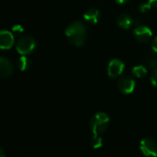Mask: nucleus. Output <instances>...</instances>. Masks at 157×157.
Masks as SVG:
<instances>
[{
    "mask_svg": "<svg viewBox=\"0 0 157 157\" xmlns=\"http://www.w3.org/2000/svg\"><path fill=\"white\" fill-rule=\"evenodd\" d=\"M14 34L9 31H0V49L8 50L14 44Z\"/></svg>",
    "mask_w": 157,
    "mask_h": 157,
    "instance_id": "obj_8",
    "label": "nucleus"
},
{
    "mask_svg": "<svg viewBox=\"0 0 157 157\" xmlns=\"http://www.w3.org/2000/svg\"><path fill=\"white\" fill-rule=\"evenodd\" d=\"M117 25L123 30H128L133 25L132 18L128 14H126V13L119 15L117 17Z\"/></svg>",
    "mask_w": 157,
    "mask_h": 157,
    "instance_id": "obj_11",
    "label": "nucleus"
},
{
    "mask_svg": "<svg viewBox=\"0 0 157 157\" xmlns=\"http://www.w3.org/2000/svg\"><path fill=\"white\" fill-rule=\"evenodd\" d=\"M135 81L133 78L128 75L120 76L117 81V89L123 94H129L133 93L135 89Z\"/></svg>",
    "mask_w": 157,
    "mask_h": 157,
    "instance_id": "obj_5",
    "label": "nucleus"
},
{
    "mask_svg": "<svg viewBox=\"0 0 157 157\" xmlns=\"http://www.w3.org/2000/svg\"><path fill=\"white\" fill-rule=\"evenodd\" d=\"M109 125V117L104 113L99 112L95 114L90 120V128L92 129L94 135H101L104 133Z\"/></svg>",
    "mask_w": 157,
    "mask_h": 157,
    "instance_id": "obj_2",
    "label": "nucleus"
},
{
    "mask_svg": "<svg viewBox=\"0 0 157 157\" xmlns=\"http://www.w3.org/2000/svg\"><path fill=\"white\" fill-rule=\"evenodd\" d=\"M148 65L152 69L157 68V58L152 57V56H150L149 57V61H148Z\"/></svg>",
    "mask_w": 157,
    "mask_h": 157,
    "instance_id": "obj_17",
    "label": "nucleus"
},
{
    "mask_svg": "<svg viewBox=\"0 0 157 157\" xmlns=\"http://www.w3.org/2000/svg\"><path fill=\"white\" fill-rule=\"evenodd\" d=\"M17 65H18V67L21 71H25V70H27L31 67V61H30V59L26 56H21L18 59Z\"/></svg>",
    "mask_w": 157,
    "mask_h": 157,
    "instance_id": "obj_13",
    "label": "nucleus"
},
{
    "mask_svg": "<svg viewBox=\"0 0 157 157\" xmlns=\"http://www.w3.org/2000/svg\"><path fill=\"white\" fill-rule=\"evenodd\" d=\"M124 68H125V64L123 63V61L117 58H114L108 63L107 75L109 78H118L122 75Z\"/></svg>",
    "mask_w": 157,
    "mask_h": 157,
    "instance_id": "obj_7",
    "label": "nucleus"
},
{
    "mask_svg": "<svg viewBox=\"0 0 157 157\" xmlns=\"http://www.w3.org/2000/svg\"><path fill=\"white\" fill-rule=\"evenodd\" d=\"M99 18H100V12L97 9L95 8H92L89 9L88 10L85 11L84 15H83V19L84 21L89 23V24H96L99 21Z\"/></svg>",
    "mask_w": 157,
    "mask_h": 157,
    "instance_id": "obj_10",
    "label": "nucleus"
},
{
    "mask_svg": "<svg viewBox=\"0 0 157 157\" xmlns=\"http://www.w3.org/2000/svg\"><path fill=\"white\" fill-rule=\"evenodd\" d=\"M12 32H13L14 33H16V34H20V33H21L23 32V28H22L21 25H16V26L13 27Z\"/></svg>",
    "mask_w": 157,
    "mask_h": 157,
    "instance_id": "obj_19",
    "label": "nucleus"
},
{
    "mask_svg": "<svg viewBox=\"0 0 157 157\" xmlns=\"http://www.w3.org/2000/svg\"><path fill=\"white\" fill-rule=\"evenodd\" d=\"M151 47V50H152L155 54H157V36H155V37L152 39Z\"/></svg>",
    "mask_w": 157,
    "mask_h": 157,
    "instance_id": "obj_18",
    "label": "nucleus"
},
{
    "mask_svg": "<svg viewBox=\"0 0 157 157\" xmlns=\"http://www.w3.org/2000/svg\"><path fill=\"white\" fill-rule=\"evenodd\" d=\"M151 6L150 5L149 2H147V3H141L140 5V7H139V10L141 13H146V12H148L151 10Z\"/></svg>",
    "mask_w": 157,
    "mask_h": 157,
    "instance_id": "obj_16",
    "label": "nucleus"
},
{
    "mask_svg": "<svg viewBox=\"0 0 157 157\" xmlns=\"http://www.w3.org/2000/svg\"><path fill=\"white\" fill-rule=\"evenodd\" d=\"M148 2L151 6V8H156L157 9V0H148Z\"/></svg>",
    "mask_w": 157,
    "mask_h": 157,
    "instance_id": "obj_20",
    "label": "nucleus"
},
{
    "mask_svg": "<svg viewBox=\"0 0 157 157\" xmlns=\"http://www.w3.org/2000/svg\"><path fill=\"white\" fill-rule=\"evenodd\" d=\"M0 157H6V153L1 147H0Z\"/></svg>",
    "mask_w": 157,
    "mask_h": 157,
    "instance_id": "obj_22",
    "label": "nucleus"
},
{
    "mask_svg": "<svg viewBox=\"0 0 157 157\" xmlns=\"http://www.w3.org/2000/svg\"><path fill=\"white\" fill-rule=\"evenodd\" d=\"M65 34L71 44L77 47H81L84 44L86 41L87 30L85 25L82 21H75L67 26L65 31Z\"/></svg>",
    "mask_w": 157,
    "mask_h": 157,
    "instance_id": "obj_1",
    "label": "nucleus"
},
{
    "mask_svg": "<svg viewBox=\"0 0 157 157\" xmlns=\"http://www.w3.org/2000/svg\"><path fill=\"white\" fill-rule=\"evenodd\" d=\"M13 73V65L6 57L0 56V78H8Z\"/></svg>",
    "mask_w": 157,
    "mask_h": 157,
    "instance_id": "obj_9",
    "label": "nucleus"
},
{
    "mask_svg": "<svg viewBox=\"0 0 157 157\" xmlns=\"http://www.w3.org/2000/svg\"><path fill=\"white\" fill-rule=\"evenodd\" d=\"M116 2L117 4H126L127 2H128V0H116Z\"/></svg>",
    "mask_w": 157,
    "mask_h": 157,
    "instance_id": "obj_21",
    "label": "nucleus"
},
{
    "mask_svg": "<svg viewBox=\"0 0 157 157\" xmlns=\"http://www.w3.org/2000/svg\"><path fill=\"white\" fill-rule=\"evenodd\" d=\"M150 80H151V82L152 86L157 88V68H154L153 71L151 72Z\"/></svg>",
    "mask_w": 157,
    "mask_h": 157,
    "instance_id": "obj_15",
    "label": "nucleus"
},
{
    "mask_svg": "<svg viewBox=\"0 0 157 157\" xmlns=\"http://www.w3.org/2000/svg\"><path fill=\"white\" fill-rule=\"evenodd\" d=\"M141 152L148 157L157 156V141L151 138H145L140 143Z\"/></svg>",
    "mask_w": 157,
    "mask_h": 157,
    "instance_id": "obj_6",
    "label": "nucleus"
},
{
    "mask_svg": "<svg viewBox=\"0 0 157 157\" xmlns=\"http://www.w3.org/2000/svg\"><path fill=\"white\" fill-rule=\"evenodd\" d=\"M148 73V69L146 67L142 66V65H138V66H135L133 68H132V74L137 77V78H143L147 75Z\"/></svg>",
    "mask_w": 157,
    "mask_h": 157,
    "instance_id": "obj_12",
    "label": "nucleus"
},
{
    "mask_svg": "<svg viewBox=\"0 0 157 157\" xmlns=\"http://www.w3.org/2000/svg\"><path fill=\"white\" fill-rule=\"evenodd\" d=\"M35 47H36V41L34 40V38L29 35L21 37L16 44V49L18 53L22 56H27L33 53Z\"/></svg>",
    "mask_w": 157,
    "mask_h": 157,
    "instance_id": "obj_3",
    "label": "nucleus"
},
{
    "mask_svg": "<svg viewBox=\"0 0 157 157\" xmlns=\"http://www.w3.org/2000/svg\"><path fill=\"white\" fill-rule=\"evenodd\" d=\"M91 143L94 149H99L103 145V139L101 135H94V137L91 140Z\"/></svg>",
    "mask_w": 157,
    "mask_h": 157,
    "instance_id": "obj_14",
    "label": "nucleus"
},
{
    "mask_svg": "<svg viewBox=\"0 0 157 157\" xmlns=\"http://www.w3.org/2000/svg\"><path fill=\"white\" fill-rule=\"evenodd\" d=\"M133 34L135 39L140 43H147L152 38L151 30L142 23L135 25L133 30Z\"/></svg>",
    "mask_w": 157,
    "mask_h": 157,
    "instance_id": "obj_4",
    "label": "nucleus"
}]
</instances>
